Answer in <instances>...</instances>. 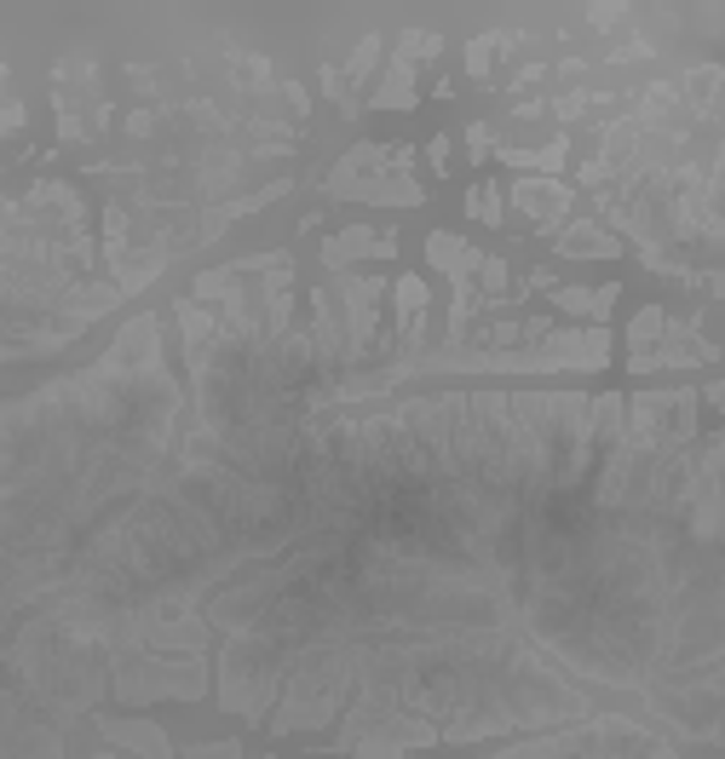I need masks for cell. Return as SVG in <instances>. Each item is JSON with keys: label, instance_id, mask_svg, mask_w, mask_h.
<instances>
[{"label": "cell", "instance_id": "2", "mask_svg": "<svg viewBox=\"0 0 725 759\" xmlns=\"http://www.w3.org/2000/svg\"><path fill=\"white\" fill-rule=\"evenodd\" d=\"M559 248L564 253H616V242L605 230H593V225H570L564 236H559Z\"/></svg>", "mask_w": 725, "mask_h": 759}, {"label": "cell", "instance_id": "4", "mask_svg": "<svg viewBox=\"0 0 725 759\" xmlns=\"http://www.w3.org/2000/svg\"><path fill=\"white\" fill-rule=\"evenodd\" d=\"M473 207H478L484 225H496V220H501V190H496V185H478V190H473Z\"/></svg>", "mask_w": 725, "mask_h": 759}, {"label": "cell", "instance_id": "3", "mask_svg": "<svg viewBox=\"0 0 725 759\" xmlns=\"http://www.w3.org/2000/svg\"><path fill=\"white\" fill-rule=\"evenodd\" d=\"M415 98V86H409V63H397V70L387 75V86L375 93V104H409Z\"/></svg>", "mask_w": 725, "mask_h": 759}, {"label": "cell", "instance_id": "1", "mask_svg": "<svg viewBox=\"0 0 725 759\" xmlns=\"http://www.w3.org/2000/svg\"><path fill=\"white\" fill-rule=\"evenodd\" d=\"M513 202H519L536 225H552V220H559V213L570 207V197H564L559 185H536V179H524V185L513 190Z\"/></svg>", "mask_w": 725, "mask_h": 759}]
</instances>
